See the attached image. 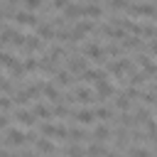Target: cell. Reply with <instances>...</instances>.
Returning <instances> with one entry per match:
<instances>
[{
	"mask_svg": "<svg viewBox=\"0 0 157 157\" xmlns=\"http://www.w3.org/2000/svg\"><path fill=\"white\" fill-rule=\"evenodd\" d=\"M39 135H47V137H52V140H69V128L61 125V123L54 125V123H49V120H42Z\"/></svg>",
	"mask_w": 157,
	"mask_h": 157,
	"instance_id": "6da1fadb",
	"label": "cell"
},
{
	"mask_svg": "<svg viewBox=\"0 0 157 157\" xmlns=\"http://www.w3.org/2000/svg\"><path fill=\"white\" fill-rule=\"evenodd\" d=\"M125 12L135 17H157V5L155 2H128Z\"/></svg>",
	"mask_w": 157,
	"mask_h": 157,
	"instance_id": "7a4b0ae2",
	"label": "cell"
},
{
	"mask_svg": "<svg viewBox=\"0 0 157 157\" xmlns=\"http://www.w3.org/2000/svg\"><path fill=\"white\" fill-rule=\"evenodd\" d=\"M103 69H105L108 74H113L115 78H123L125 71H132V61H130V59H120V61L105 59V61H103Z\"/></svg>",
	"mask_w": 157,
	"mask_h": 157,
	"instance_id": "3957f363",
	"label": "cell"
},
{
	"mask_svg": "<svg viewBox=\"0 0 157 157\" xmlns=\"http://www.w3.org/2000/svg\"><path fill=\"white\" fill-rule=\"evenodd\" d=\"M74 103H81V105L98 103V98H96V91H91L88 86H76V88H74Z\"/></svg>",
	"mask_w": 157,
	"mask_h": 157,
	"instance_id": "277c9868",
	"label": "cell"
},
{
	"mask_svg": "<svg viewBox=\"0 0 157 157\" xmlns=\"http://www.w3.org/2000/svg\"><path fill=\"white\" fill-rule=\"evenodd\" d=\"M83 54L88 56V59H93V61H98V64H103L105 61V47H101L98 42H86L83 44Z\"/></svg>",
	"mask_w": 157,
	"mask_h": 157,
	"instance_id": "5b68a950",
	"label": "cell"
},
{
	"mask_svg": "<svg viewBox=\"0 0 157 157\" xmlns=\"http://www.w3.org/2000/svg\"><path fill=\"white\" fill-rule=\"evenodd\" d=\"M5 142H7L10 147H25V145H27V132L20 130V128H10V130L5 132Z\"/></svg>",
	"mask_w": 157,
	"mask_h": 157,
	"instance_id": "8992f818",
	"label": "cell"
},
{
	"mask_svg": "<svg viewBox=\"0 0 157 157\" xmlns=\"http://www.w3.org/2000/svg\"><path fill=\"white\" fill-rule=\"evenodd\" d=\"M15 25H20V27H37L39 25V17L34 15V12H29V10H20V12H15Z\"/></svg>",
	"mask_w": 157,
	"mask_h": 157,
	"instance_id": "52a82bcc",
	"label": "cell"
},
{
	"mask_svg": "<svg viewBox=\"0 0 157 157\" xmlns=\"http://www.w3.org/2000/svg\"><path fill=\"white\" fill-rule=\"evenodd\" d=\"M66 69H69L74 76H81V74L88 69V59H81L78 54H69V59H66Z\"/></svg>",
	"mask_w": 157,
	"mask_h": 157,
	"instance_id": "ba28073f",
	"label": "cell"
},
{
	"mask_svg": "<svg viewBox=\"0 0 157 157\" xmlns=\"http://www.w3.org/2000/svg\"><path fill=\"white\" fill-rule=\"evenodd\" d=\"M71 118H74L78 125H91L93 120H98V118H96V110H93V108H86V105H81L78 110H74Z\"/></svg>",
	"mask_w": 157,
	"mask_h": 157,
	"instance_id": "9c48e42d",
	"label": "cell"
},
{
	"mask_svg": "<svg viewBox=\"0 0 157 157\" xmlns=\"http://www.w3.org/2000/svg\"><path fill=\"white\" fill-rule=\"evenodd\" d=\"M110 96H115V88L108 83V78H103V81H98L96 83V98H98V103H103V101H108Z\"/></svg>",
	"mask_w": 157,
	"mask_h": 157,
	"instance_id": "30bf717a",
	"label": "cell"
},
{
	"mask_svg": "<svg viewBox=\"0 0 157 157\" xmlns=\"http://www.w3.org/2000/svg\"><path fill=\"white\" fill-rule=\"evenodd\" d=\"M15 120H17L20 125H25V128H34V125H37V115H34L32 110H25V108H17V110H15Z\"/></svg>",
	"mask_w": 157,
	"mask_h": 157,
	"instance_id": "8fae6325",
	"label": "cell"
},
{
	"mask_svg": "<svg viewBox=\"0 0 157 157\" xmlns=\"http://www.w3.org/2000/svg\"><path fill=\"white\" fill-rule=\"evenodd\" d=\"M81 78L86 81V83H98V81H103V78H108V71L105 69H86L83 74H81Z\"/></svg>",
	"mask_w": 157,
	"mask_h": 157,
	"instance_id": "7c38bea8",
	"label": "cell"
},
{
	"mask_svg": "<svg viewBox=\"0 0 157 157\" xmlns=\"http://www.w3.org/2000/svg\"><path fill=\"white\" fill-rule=\"evenodd\" d=\"M27 54H34V52H42L44 49V39L39 37V34H32V37H27L25 39V47H22Z\"/></svg>",
	"mask_w": 157,
	"mask_h": 157,
	"instance_id": "4fadbf2b",
	"label": "cell"
},
{
	"mask_svg": "<svg viewBox=\"0 0 157 157\" xmlns=\"http://www.w3.org/2000/svg\"><path fill=\"white\" fill-rule=\"evenodd\" d=\"M34 32H37V34H39V37H42L44 42H47V39H54V37H56V27H54L52 22H39V25L34 27Z\"/></svg>",
	"mask_w": 157,
	"mask_h": 157,
	"instance_id": "5bb4252c",
	"label": "cell"
},
{
	"mask_svg": "<svg viewBox=\"0 0 157 157\" xmlns=\"http://www.w3.org/2000/svg\"><path fill=\"white\" fill-rule=\"evenodd\" d=\"M42 93L52 101V103H59V101H64V96H61V91L56 88V83H49V81H44V86H42Z\"/></svg>",
	"mask_w": 157,
	"mask_h": 157,
	"instance_id": "9a60e30c",
	"label": "cell"
},
{
	"mask_svg": "<svg viewBox=\"0 0 157 157\" xmlns=\"http://www.w3.org/2000/svg\"><path fill=\"white\" fill-rule=\"evenodd\" d=\"M54 83L59 86V88H69L71 83H74V74L66 69V71H56L54 74Z\"/></svg>",
	"mask_w": 157,
	"mask_h": 157,
	"instance_id": "2e32d148",
	"label": "cell"
},
{
	"mask_svg": "<svg viewBox=\"0 0 157 157\" xmlns=\"http://www.w3.org/2000/svg\"><path fill=\"white\" fill-rule=\"evenodd\" d=\"M64 17L71 22V20H78V17H83V5H76V2H69L66 7H64Z\"/></svg>",
	"mask_w": 157,
	"mask_h": 157,
	"instance_id": "e0dca14e",
	"label": "cell"
},
{
	"mask_svg": "<svg viewBox=\"0 0 157 157\" xmlns=\"http://www.w3.org/2000/svg\"><path fill=\"white\" fill-rule=\"evenodd\" d=\"M83 17L98 20V17H103V7H101L98 2H88V5H83Z\"/></svg>",
	"mask_w": 157,
	"mask_h": 157,
	"instance_id": "ac0fdd59",
	"label": "cell"
},
{
	"mask_svg": "<svg viewBox=\"0 0 157 157\" xmlns=\"http://www.w3.org/2000/svg\"><path fill=\"white\" fill-rule=\"evenodd\" d=\"M91 140H98V142H105V140H110V128H108L105 123L96 125V128H93V135H91Z\"/></svg>",
	"mask_w": 157,
	"mask_h": 157,
	"instance_id": "d6986e66",
	"label": "cell"
},
{
	"mask_svg": "<svg viewBox=\"0 0 157 157\" xmlns=\"http://www.w3.org/2000/svg\"><path fill=\"white\" fill-rule=\"evenodd\" d=\"M34 150L37 152H59V147L54 145V142H49V137L44 135V137H39L37 142H34Z\"/></svg>",
	"mask_w": 157,
	"mask_h": 157,
	"instance_id": "ffe728a7",
	"label": "cell"
},
{
	"mask_svg": "<svg viewBox=\"0 0 157 157\" xmlns=\"http://www.w3.org/2000/svg\"><path fill=\"white\" fill-rule=\"evenodd\" d=\"M147 83V71H130V86L142 88Z\"/></svg>",
	"mask_w": 157,
	"mask_h": 157,
	"instance_id": "44dd1931",
	"label": "cell"
},
{
	"mask_svg": "<svg viewBox=\"0 0 157 157\" xmlns=\"http://www.w3.org/2000/svg\"><path fill=\"white\" fill-rule=\"evenodd\" d=\"M32 113L39 118V120H49L54 113H52V108H47V105H42V103H34L32 105Z\"/></svg>",
	"mask_w": 157,
	"mask_h": 157,
	"instance_id": "7402d4cb",
	"label": "cell"
},
{
	"mask_svg": "<svg viewBox=\"0 0 157 157\" xmlns=\"http://www.w3.org/2000/svg\"><path fill=\"white\" fill-rule=\"evenodd\" d=\"M29 98H32V96H29V91H27V88H22V91L17 88V91L12 93V101H15L17 105H27V103H29Z\"/></svg>",
	"mask_w": 157,
	"mask_h": 157,
	"instance_id": "603a6c76",
	"label": "cell"
},
{
	"mask_svg": "<svg viewBox=\"0 0 157 157\" xmlns=\"http://www.w3.org/2000/svg\"><path fill=\"white\" fill-rule=\"evenodd\" d=\"M52 113L56 115V118H71V110H69V105L66 103H54V108H52Z\"/></svg>",
	"mask_w": 157,
	"mask_h": 157,
	"instance_id": "cb8c5ba5",
	"label": "cell"
},
{
	"mask_svg": "<svg viewBox=\"0 0 157 157\" xmlns=\"http://www.w3.org/2000/svg\"><path fill=\"white\" fill-rule=\"evenodd\" d=\"M93 110H96V118H98V120H110V118H113V110H110L108 105H103V103H98Z\"/></svg>",
	"mask_w": 157,
	"mask_h": 157,
	"instance_id": "d4e9b609",
	"label": "cell"
},
{
	"mask_svg": "<svg viewBox=\"0 0 157 157\" xmlns=\"http://www.w3.org/2000/svg\"><path fill=\"white\" fill-rule=\"evenodd\" d=\"M69 140L71 142H83V140H88V135H86L83 128H74V130H69Z\"/></svg>",
	"mask_w": 157,
	"mask_h": 157,
	"instance_id": "484cf974",
	"label": "cell"
},
{
	"mask_svg": "<svg viewBox=\"0 0 157 157\" xmlns=\"http://www.w3.org/2000/svg\"><path fill=\"white\" fill-rule=\"evenodd\" d=\"M17 88H15V83L10 81V78H0V93H5V96H12Z\"/></svg>",
	"mask_w": 157,
	"mask_h": 157,
	"instance_id": "4316f807",
	"label": "cell"
},
{
	"mask_svg": "<svg viewBox=\"0 0 157 157\" xmlns=\"http://www.w3.org/2000/svg\"><path fill=\"white\" fill-rule=\"evenodd\" d=\"M115 108H118V110H130V98H128L125 93L115 96Z\"/></svg>",
	"mask_w": 157,
	"mask_h": 157,
	"instance_id": "83f0119b",
	"label": "cell"
},
{
	"mask_svg": "<svg viewBox=\"0 0 157 157\" xmlns=\"http://www.w3.org/2000/svg\"><path fill=\"white\" fill-rule=\"evenodd\" d=\"M22 64H25V69H27V74H32V71H39V61H37L34 56H27V59H25Z\"/></svg>",
	"mask_w": 157,
	"mask_h": 157,
	"instance_id": "f1b7e54d",
	"label": "cell"
},
{
	"mask_svg": "<svg viewBox=\"0 0 157 157\" xmlns=\"http://www.w3.org/2000/svg\"><path fill=\"white\" fill-rule=\"evenodd\" d=\"M42 7H44V0H25V10H29V12H37Z\"/></svg>",
	"mask_w": 157,
	"mask_h": 157,
	"instance_id": "f546056e",
	"label": "cell"
},
{
	"mask_svg": "<svg viewBox=\"0 0 157 157\" xmlns=\"http://www.w3.org/2000/svg\"><path fill=\"white\" fill-rule=\"evenodd\" d=\"M86 152H91V155H103V152H108V147H103L98 140H93V145H88Z\"/></svg>",
	"mask_w": 157,
	"mask_h": 157,
	"instance_id": "4dcf8cb0",
	"label": "cell"
},
{
	"mask_svg": "<svg viewBox=\"0 0 157 157\" xmlns=\"http://www.w3.org/2000/svg\"><path fill=\"white\" fill-rule=\"evenodd\" d=\"M140 37H157V27L155 25H142L140 27Z\"/></svg>",
	"mask_w": 157,
	"mask_h": 157,
	"instance_id": "1f68e13d",
	"label": "cell"
},
{
	"mask_svg": "<svg viewBox=\"0 0 157 157\" xmlns=\"http://www.w3.org/2000/svg\"><path fill=\"white\" fill-rule=\"evenodd\" d=\"M125 5H128V0H108L105 2L108 10H125Z\"/></svg>",
	"mask_w": 157,
	"mask_h": 157,
	"instance_id": "d6a6232c",
	"label": "cell"
},
{
	"mask_svg": "<svg viewBox=\"0 0 157 157\" xmlns=\"http://www.w3.org/2000/svg\"><path fill=\"white\" fill-rule=\"evenodd\" d=\"M69 5V0H52L49 5H47V10H64Z\"/></svg>",
	"mask_w": 157,
	"mask_h": 157,
	"instance_id": "836d02e7",
	"label": "cell"
},
{
	"mask_svg": "<svg viewBox=\"0 0 157 157\" xmlns=\"http://www.w3.org/2000/svg\"><path fill=\"white\" fill-rule=\"evenodd\" d=\"M12 103H15V101H10V98H5V96H0V110H2V113H7V110H12Z\"/></svg>",
	"mask_w": 157,
	"mask_h": 157,
	"instance_id": "e575fe53",
	"label": "cell"
},
{
	"mask_svg": "<svg viewBox=\"0 0 157 157\" xmlns=\"http://www.w3.org/2000/svg\"><path fill=\"white\" fill-rule=\"evenodd\" d=\"M66 152H69V155H81V152H83V147H81V145L76 142V145H71V147H66Z\"/></svg>",
	"mask_w": 157,
	"mask_h": 157,
	"instance_id": "d590c367",
	"label": "cell"
},
{
	"mask_svg": "<svg viewBox=\"0 0 157 157\" xmlns=\"http://www.w3.org/2000/svg\"><path fill=\"white\" fill-rule=\"evenodd\" d=\"M7 125H10V118H7V115H5L2 110H0V130H5Z\"/></svg>",
	"mask_w": 157,
	"mask_h": 157,
	"instance_id": "8d00e7d4",
	"label": "cell"
},
{
	"mask_svg": "<svg viewBox=\"0 0 157 157\" xmlns=\"http://www.w3.org/2000/svg\"><path fill=\"white\" fill-rule=\"evenodd\" d=\"M145 52H152V54L157 56V39H155V42H150V44L145 47Z\"/></svg>",
	"mask_w": 157,
	"mask_h": 157,
	"instance_id": "74e56055",
	"label": "cell"
},
{
	"mask_svg": "<svg viewBox=\"0 0 157 157\" xmlns=\"http://www.w3.org/2000/svg\"><path fill=\"white\" fill-rule=\"evenodd\" d=\"M130 152H132V155H147L150 150H145V147H130Z\"/></svg>",
	"mask_w": 157,
	"mask_h": 157,
	"instance_id": "f35d334b",
	"label": "cell"
},
{
	"mask_svg": "<svg viewBox=\"0 0 157 157\" xmlns=\"http://www.w3.org/2000/svg\"><path fill=\"white\" fill-rule=\"evenodd\" d=\"M5 2H10V5H17V2H20V0H5Z\"/></svg>",
	"mask_w": 157,
	"mask_h": 157,
	"instance_id": "ab89813d",
	"label": "cell"
},
{
	"mask_svg": "<svg viewBox=\"0 0 157 157\" xmlns=\"http://www.w3.org/2000/svg\"><path fill=\"white\" fill-rule=\"evenodd\" d=\"M155 108H157V103H155Z\"/></svg>",
	"mask_w": 157,
	"mask_h": 157,
	"instance_id": "60d3db41",
	"label": "cell"
}]
</instances>
